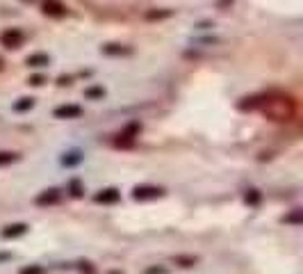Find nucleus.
Here are the masks:
<instances>
[{
  "instance_id": "1",
  "label": "nucleus",
  "mask_w": 303,
  "mask_h": 274,
  "mask_svg": "<svg viewBox=\"0 0 303 274\" xmlns=\"http://www.w3.org/2000/svg\"><path fill=\"white\" fill-rule=\"evenodd\" d=\"M239 110H260V114L267 117L269 121L290 124V121L297 119L299 103L290 94L269 92V94H257V96H251V99H244L239 103Z\"/></svg>"
},
{
  "instance_id": "2",
  "label": "nucleus",
  "mask_w": 303,
  "mask_h": 274,
  "mask_svg": "<svg viewBox=\"0 0 303 274\" xmlns=\"http://www.w3.org/2000/svg\"><path fill=\"white\" fill-rule=\"evenodd\" d=\"M23 41H25V34L21 32L19 27H7L0 32V46L2 48H21L23 46Z\"/></svg>"
},
{
  "instance_id": "3",
  "label": "nucleus",
  "mask_w": 303,
  "mask_h": 274,
  "mask_svg": "<svg viewBox=\"0 0 303 274\" xmlns=\"http://www.w3.org/2000/svg\"><path fill=\"white\" fill-rule=\"evenodd\" d=\"M162 187L158 185H137L135 190H132V199L135 201H146V199H158V197H162Z\"/></svg>"
},
{
  "instance_id": "4",
  "label": "nucleus",
  "mask_w": 303,
  "mask_h": 274,
  "mask_svg": "<svg viewBox=\"0 0 303 274\" xmlns=\"http://www.w3.org/2000/svg\"><path fill=\"white\" fill-rule=\"evenodd\" d=\"M41 9H44V14L46 16H55V19H60V16H66V5L64 2H60V0H44V5H41Z\"/></svg>"
},
{
  "instance_id": "5",
  "label": "nucleus",
  "mask_w": 303,
  "mask_h": 274,
  "mask_svg": "<svg viewBox=\"0 0 303 274\" xmlns=\"http://www.w3.org/2000/svg\"><path fill=\"white\" fill-rule=\"evenodd\" d=\"M82 114V107L80 105H60L55 107V117L57 119H78Z\"/></svg>"
},
{
  "instance_id": "6",
  "label": "nucleus",
  "mask_w": 303,
  "mask_h": 274,
  "mask_svg": "<svg viewBox=\"0 0 303 274\" xmlns=\"http://www.w3.org/2000/svg\"><path fill=\"white\" fill-rule=\"evenodd\" d=\"M119 199H121V192L119 190H114V187H110V190H100V192L93 197L96 203H117Z\"/></svg>"
},
{
  "instance_id": "7",
  "label": "nucleus",
  "mask_w": 303,
  "mask_h": 274,
  "mask_svg": "<svg viewBox=\"0 0 303 274\" xmlns=\"http://www.w3.org/2000/svg\"><path fill=\"white\" fill-rule=\"evenodd\" d=\"M137 133H139V126H137V124H132L128 130H123V133L119 135L117 144H119V147H128V144H132V142H135V135H137Z\"/></svg>"
},
{
  "instance_id": "8",
  "label": "nucleus",
  "mask_w": 303,
  "mask_h": 274,
  "mask_svg": "<svg viewBox=\"0 0 303 274\" xmlns=\"http://www.w3.org/2000/svg\"><path fill=\"white\" fill-rule=\"evenodd\" d=\"M57 199H60V192H57V190H46L44 194H39V197H37V203H41V206H44V203H55Z\"/></svg>"
},
{
  "instance_id": "9",
  "label": "nucleus",
  "mask_w": 303,
  "mask_h": 274,
  "mask_svg": "<svg viewBox=\"0 0 303 274\" xmlns=\"http://www.w3.org/2000/svg\"><path fill=\"white\" fill-rule=\"evenodd\" d=\"M27 231L25 224H14V226H7L5 231H2V235L5 238H16V235H23Z\"/></svg>"
},
{
  "instance_id": "10",
  "label": "nucleus",
  "mask_w": 303,
  "mask_h": 274,
  "mask_svg": "<svg viewBox=\"0 0 303 274\" xmlns=\"http://www.w3.org/2000/svg\"><path fill=\"white\" fill-rule=\"evenodd\" d=\"M25 62H27V67H46V64H48V55H44V53L30 55Z\"/></svg>"
},
{
  "instance_id": "11",
  "label": "nucleus",
  "mask_w": 303,
  "mask_h": 274,
  "mask_svg": "<svg viewBox=\"0 0 303 274\" xmlns=\"http://www.w3.org/2000/svg\"><path fill=\"white\" fill-rule=\"evenodd\" d=\"M19 160V155L16 153H9V151H0V167L2 165H12V162Z\"/></svg>"
},
{
  "instance_id": "12",
  "label": "nucleus",
  "mask_w": 303,
  "mask_h": 274,
  "mask_svg": "<svg viewBox=\"0 0 303 274\" xmlns=\"http://www.w3.org/2000/svg\"><path fill=\"white\" fill-rule=\"evenodd\" d=\"M103 53L107 55H130V48H119V46H105Z\"/></svg>"
},
{
  "instance_id": "13",
  "label": "nucleus",
  "mask_w": 303,
  "mask_h": 274,
  "mask_svg": "<svg viewBox=\"0 0 303 274\" xmlns=\"http://www.w3.org/2000/svg\"><path fill=\"white\" fill-rule=\"evenodd\" d=\"M34 105V100L32 99H21V103H16V110H27V107H32Z\"/></svg>"
},
{
  "instance_id": "14",
  "label": "nucleus",
  "mask_w": 303,
  "mask_h": 274,
  "mask_svg": "<svg viewBox=\"0 0 303 274\" xmlns=\"http://www.w3.org/2000/svg\"><path fill=\"white\" fill-rule=\"evenodd\" d=\"M164 16H171V12H148L146 14V19H164Z\"/></svg>"
},
{
  "instance_id": "15",
  "label": "nucleus",
  "mask_w": 303,
  "mask_h": 274,
  "mask_svg": "<svg viewBox=\"0 0 303 274\" xmlns=\"http://www.w3.org/2000/svg\"><path fill=\"white\" fill-rule=\"evenodd\" d=\"M260 201V194L256 192V190H251L249 194H246V203H257Z\"/></svg>"
},
{
  "instance_id": "16",
  "label": "nucleus",
  "mask_w": 303,
  "mask_h": 274,
  "mask_svg": "<svg viewBox=\"0 0 303 274\" xmlns=\"http://www.w3.org/2000/svg\"><path fill=\"white\" fill-rule=\"evenodd\" d=\"M21 274H44V270L41 268H23Z\"/></svg>"
},
{
  "instance_id": "17",
  "label": "nucleus",
  "mask_w": 303,
  "mask_h": 274,
  "mask_svg": "<svg viewBox=\"0 0 303 274\" xmlns=\"http://www.w3.org/2000/svg\"><path fill=\"white\" fill-rule=\"evenodd\" d=\"M30 85L39 87V85H44V78H41V75H32V78H30Z\"/></svg>"
},
{
  "instance_id": "18",
  "label": "nucleus",
  "mask_w": 303,
  "mask_h": 274,
  "mask_svg": "<svg viewBox=\"0 0 303 274\" xmlns=\"http://www.w3.org/2000/svg\"><path fill=\"white\" fill-rule=\"evenodd\" d=\"M146 274H166V270L164 268H148Z\"/></svg>"
},
{
  "instance_id": "19",
  "label": "nucleus",
  "mask_w": 303,
  "mask_h": 274,
  "mask_svg": "<svg viewBox=\"0 0 303 274\" xmlns=\"http://www.w3.org/2000/svg\"><path fill=\"white\" fill-rule=\"evenodd\" d=\"M285 222H301V213L297 210V213L292 215V217H285Z\"/></svg>"
},
{
  "instance_id": "20",
  "label": "nucleus",
  "mask_w": 303,
  "mask_h": 274,
  "mask_svg": "<svg viewBox=\"0 0 303 274\" xmlns=\"http://www.w3.org/2000/svg\"><path fill=\"white\" fill-rule=\"evenodd\" d=\"M89 96H103V89H89Z\"/></svg>"
},
{
  "instance_id": "21",
  "label": "nucleus",
  "mask_w": 303,
  "mask_h": 274,
  "mask_svg": "<svg viewBox=\"0 0 303 274\" xmlns=\"http://www.w3.org/2000/svg\"><path fill=\"white\" fill-rule=\"evenodd\" d=\"M9 258H12L9 254H0V263H2V261H9Z\"/></svg>"
},
{
  "instance_id": "22",
  "label": "nucleus",
  "mask_w": 303,
  "mask_h": 274,
  "mask_svg": "<svg viewBox=\"0 0 303 274\" xmlns=\"http://www.w3.org/2000/svg\"><path fill=\"white\" fill-rule=\"evenodd\" d=\"M2 64H5V62H2V60H0V69H2Z\"/></svg>"
},
{
  "instance_id": "23",
  "label": "nucleus",
  "mask_w": 303,
  "mask_h": 274,
  "mask_svg": "<svg viewBox=\"0 0 303 274\" xmlns=\"http://www.w3.org/2000/svg\"><path fill=\"white\" fill-rule=\"evenodd\" d=\"M25 2H32V0H25Z\"/></svg>"
}]
</instances>
